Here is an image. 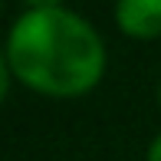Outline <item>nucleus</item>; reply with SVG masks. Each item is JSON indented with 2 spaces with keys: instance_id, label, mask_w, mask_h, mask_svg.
I'll use <instances>...</instances> for the list:
<instances>
[{
  "instance_id": "obj_4",
  "label": "nucleus",
  "mask_w": 161,
  "mask_h": 161,
  "mask_svg": "<svg viewBox=\"0 0 161 161\" xmlns=\"http://www.w3.org/2000/svg\"><path fill=\"white\" fill-rule=\"evenodd\" d=\"M7 66H3V56H0V102H3V96H7Z\"/></svg>"
},
{
  "instance_id": "obj_1",
  "label": "nucleus",
  "mask_w": 161,
  "mask_h": 161,
  "mask_svg": "<svg viewBox=\"0 0 161 161\" xmlns=\"http://www.w3.org/2000/svg\"><path fill=\"white\" fill-rule=\"evenodd\" d=\"M13 76L46 96H79L99 82L105 49L82 17L63 10H30L17 20L7 43Z\"/></svg>"
},
{
  "instance_id": "obj_3",
  "label": "nucleus",
  "mask_w": 161,
  "mask_h": 161,
  "mask_svg": "<svg viewBox=\"0 0 161 161\" xmlns=\"http://www.w3.org/2000/svg\"><path fill=\"white\" fill-rule=\"evenodd\" d=\"M26 3H30L33 10H56V7H59V0H26Z\"/></svg>"
},
{
  "instance_id": "obj_5",
  "label": "nucleus",
  "mask_w": 161,
  "mask_h": 161,
  "mask_svg": "<svg viewBox=\"0 0 161 161\" xmlns=\"http://www.w3.org/2000/svg\"><path fill=\"white\" fill-rule=\"evenodd\" d=\"M148 161H161V135L151 142V148H148Z\"/></svg>"
},
{
  "instance_id": "obj_2",
  "label": "nucleus",
  "mask_w": 161,
  "mask_h": 161,
  "mask_svg": "<svg viewBox=\"0 0 161 161\" xmlns=\"http://www.w3.org/2000/svg\"><path fill=\"white\" fill-rule=\"evenodd\" d=\"M115 20L128 36L138 40L161 36V0H119Z\"/></svg>"
},
{
  "instance_id": "obj_6",
  "label": "nucleus",
  "mask_w": 161,
  "mask_h": 161,
  "mask_svg": "<svg viewBox=\"0 0 161 161\" xmlns=\"http://www.w3.org/2000/svg\"><path fill=\"white\" fill-rule=\"evenodd\" d=\"M158 102H161V82H158Z\"/></svg>"
}]
</instances>
